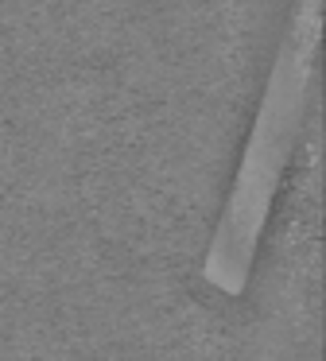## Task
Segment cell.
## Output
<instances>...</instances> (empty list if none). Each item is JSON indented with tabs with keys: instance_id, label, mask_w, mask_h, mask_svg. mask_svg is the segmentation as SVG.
<instances>
[{
	"instance_id": "cell-1",
	"label": "cell",
	"mask_w": 326,
	"mask_h": 361,
	"mask_svg": "<svg viewBox=\"0 0 326 361\" xmlns=\"http://www.w3.org/2000/svg\"><path fill=\"white\" fill-rule=\"evenodd\" d=\"M303 32L291 35L272 74L268 97L260 105V121L248 140L245 164H241L237 187L229 195L225 218L217 226V237L206 257V280L222 288L225 295H241L253 268V252L260 241L264 218H268L276 183L284 175V159L291 152V133L299 125L303 102H307V78H310V47H315V12L303 20Z\"/></svg>"
}]
</instances>
